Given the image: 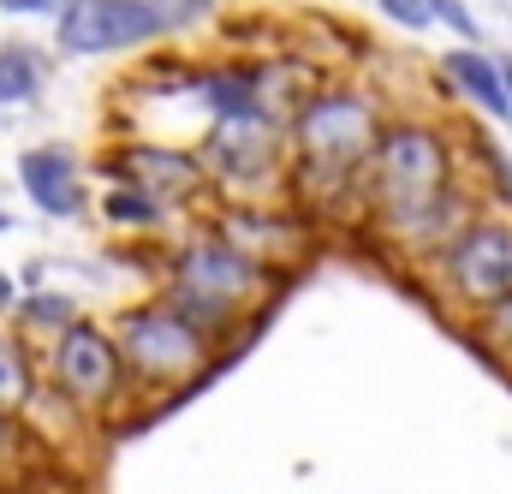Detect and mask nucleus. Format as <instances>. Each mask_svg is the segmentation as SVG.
Segmentation results:
<instances>
[{
    "label": "nucleus",
    "instance_id": "39448f33",
    "mask_svg": "<svg viewBox=\"0 0 512 494\" xmlns=\"http://www.w3.org/2000/svg\"><path fill=\"white\" fill-rule=\"evenodd\" d=\"M197 155L209 167V185H221L233 197H268L286 185V120L268 114L262 102L209 114Z\"/></svg>",
    "mask_w": 512,
    "mask_h": 494
},
{
    "label": "nucleus",
    "instance_id": "9d476101",
    "mask_svg": "<svg viewBox=\"0 0 512 494\" xmlns=\"http://www.w3.org/2000/svg\"><path fill=\"white\" fill-rule=\"evenodd\" d=\"M435 72H441V90L453 102H465L471 114H483V120H495V125H512L507 78H501V60L495 54H483L477 42H459V48H447L435 60Z\"/></svg>",
    "mask_w": 512,
    "mask_h": 494
},
{
    "label": "nucleus",
    "instance_id": "20e7f679",
    "mask_svg": "<svg viewBox=\"0 0 512 494\" xmlns=\"http://www.w3.org/2000/svg\"><path fill=\"white\" fill-rule=\"evenodd\" d=\"M429 292L441 298V310L453 316H477L483 304L512 292V221L507 215H471L465 227H453V239L429 250L423 262Z\"/></svg>",
    "mask_w": 512,
    "mask_h": 494
},
{
    "label": "nucleus",
    "instance_id": "412c9836",
    "mask_svg": "<svg viewBox=\"0 0 512 494\" xmlns=\"http://www.w3.org/2000/svg\"><path fill=\"white\" fill-rule=\"evenodd\" d=\"M501 78H507V102H512V54L501 60Z\"/></svg>",
    "mask_w": 512,
    "mask_h": 494
},
{
    "label": "nucleus",
    "instance_id": "f8f14e48",
    "mask_svg": "<svg viewBox=\"0 0 512 494\" xmlns=\"http://www.w3.org/2000/svg\"><path fill=\"white\" fill-rule=\"evenodd\" d=\"M42 375H36V358H30V340L0 328V423L6 417H24L30 399H36Z\"/></svg>",
    "mask_w": 512,
    "mask_h": 494
},
{
    "label": "nucleus",
    "instance_id": "f257e3e1",
    "mask_svg": "<svg viewBox=\"0 0 512 494\" xmlns=\"http://www.w3.org/2000/svg\"><path fill=\"white\" fill-rule=\"evenodd\" d=\"M382 102L358 84H310V96L286 114V191L298 203L340 209L364 203V161L382 131Z\"/></svg>",
    "mask_w": 512,
    "mask_h": 494
},
{
    "label": "nucleus",
    "instance_id": "f3484780",
    "mask_svg": "<svg viewBox=\"0 0 512 494\" xmlns=\"http://www.w3.org/2000/svg\"><path fill=\"white\" fill-rule=\"evenodd\" d=\"M393 30H435V0H376Z\"/></svg>",
    "mask_w": 512,
    "mask_h": 494
},
{
    "label": "nucleus",
    "instance_id": "6ab92c4d",
    "mask_svg": "<svg viewBox=\"0 0 512 494\" xmlns=\"http://www.w3.org/2000/svg\"><path fill=\"white\" fill-rule=\"evenodd\" d=\"M66 0H0V12L6 18H54Z\"/></svg>",
    "mask_w": 512,
    "mask_h": 494
},
{
    "label": "nucleus",
    "instance_id": "9b49d317",
    "mask_svg": "<svg viewBox=\"0 0 512 494\" xmlns=\"http://www.w3.org/2000/svg\"><path fill=\"white\" fill-rule=\"evenodd\" d=\"M48 72L54 60L36 48V42H0V108H30L42 90H48Z\"/></svg>",
    "mask_w": 512,
    "mask_h": 494
},
{
    "label": "nucleus",
    "instance_id": "7ed1b4c3",
    "mask_svg": "<svg viewBox=\"0 0 512 494\" xmlns=\"http://www.w3.org/2000/svg\"><path fill=\"white\" fill-rule=\"evenodd\" d=\"M114 340L131 370V387H143V393H179L197 375H209V364L221 358V340L197 316H185L167 292L126 304L114 316Z\"/></svg>",
    "mask_w": 512,
    "mask_h": 494
},
{
    "label": "nucleus",
    "instance_id": "423d86ee",
    "mask_svg": "<svg viewBox=\"0 0 512 494\" xmlns=\"http://www.w3.org/2000/svg\"><path fill=\"white\" fill-rule=\"evenodd\" d=\"M42 375H48V387H54L72 411H108V405L131 387V370H126V358H120L114 328H102V322H90V316H72V322L48 340Z\"/></svg>",
    "mask_w": 512,
    "mask_h": 494
},
{
    "label": "nucleus",
    "instance_id": "0eeeda50",
    "mask_svg": "<svg viewBox=\"0 0 512 494\" xmlns=\"http://www.w3.org/2000/svg\"><path fill=\"white\" fill-rule=\"evenodd\" d=\"M161 18L149 0H66L54 12V48L66 60H102V54H131L161 42Z\"/></svg>",
    "mask_w": 512,
    "mask_h": 494
},
{
    "label": "nucleus",
    "instance_id": "f03ea898",
    "mask_svg": "<svg viewBox=\"0 0 512 494\" xmlns=\"http://www.w3.org/2000/svg\"><path fill=\"white\" fill-rule=\"evenodd\" d=\"M161 292L185 316H197L215 340H227L245 316L262 310V298L274 292V268H262L256 256H245V250L233 245V239H221V233H197V239H185V245L167 256Z\"/></svg>",
    "mask_w": 512,
    "mask_h": 494
},
{
    "label": "nucleus",
    "instance_id": "2eb2a0df",
    "mask_svg": "<svg viewBox=\"0 0 512 494\" xmlns=\"http://www.w3.org/2000/svg\"><path fill=\"white\" fill-rule=\"evenodd\" d=\"M465 322H471V340H477L501 370H512V292L495 298V304H483V310L465 316Z\"/></svg>",
    "mask_w": 512,
    "mask_h": 494
},
{
    "label": "nucleus",
    "instance_id": "6e6552de",
    "mask_svg": "<svg viewBox=\"0 0 512 494\" xmlns=\"http://www.w3.org/2000/svg\"><path fill=\"white\" fill-rule=\"evenodd\" d=\"M108 173L126 179V185H143V191L161 197L167 209H173V203H197V197L209 191L203 155H197V149H179V143H126V149H114Z\"/></svg>",
    "mask_w": 512,
    "mask_h": 494
},
{
    "label": "nucleus",
    "instance_id": "4468645a",
    "mask_svg": "<svg viewBox=\"0 0 512 494\" xmlns=\"http://www.w3.org/2000/svg\"><path fill=\"white\" fill-rule=\"evenodd\" d=\"M12 310H18L12 322H18V334H24V340H30V334H48V340H54V334L78 316V304H72L66 292H24Z\"/></svg>",
    "mask_w": 512,
    "mask_h": 494
},
{
    "label": "nucleus",
    "instance_id": "a211bd4d",
    "mask_svg": "<svg viewBox=\"0 0 512 494\" xmlns=\"http://www.w3.org/2000/svg\"><path fill=\"white\" fill-rule=\"evenodd\" d=\"M435 24H447V30H453V36H465V42H477V36H483V30H477V18H471L459 0H435Z\"/></svg>",
    "mask_w": 512,
    "mask_h": 494
},
{
    "label": "nucleus",
    "instance_id": "ddd939ff",
    "mask_svg": "<svg viewBox=\"0 0 512 494\" xmlns=\"http://www.w3.org/2000/svg\"><path fill=\"white\" fill-rule=\"evenodd\" d=\"M102 221H108L114 233H161V221H167V203H161V197H149L143 185L114 179V185L102 191Z\"/></svg>",
    "mask_w": 512,
    "mask_h": 494
},
{
    "label": "nucleus",
    "instance_id": "dca6fc26",
    "mask_svg": "<svg viewBox=\"0 0 512 494\" xmlns=\"http://www.w3.org/2000/svg\"><path fill=\"white\" fill-rule=\"evenodd\" d=\"M149 12L161 18L167 36H185V30H197V24L215 18V0H149Z\"/></svg>",
    "mask_w": 512,
    "mask_h": 494
},
{
    "label": "nucleus",
    "instance_id": "1a4fd4ad",
    "mask_svg": "<svg viewBox=\"0 0 512 494\" xmlns=\"http://www.w3.org/2000/svg\"><path fill=\"white\" fill-rule=\"evenodd\" d=\"M18 185L24 197L48 215V221H78L90 209V185H84V161L66 143H36L18 155Z\"/></svg>",
    "mask_w": 512,
    "mask_h": 494
},
{
    "label": "nucleus",
    "instance_id": "aec40b11",
    "mask_svg": "<svg viewBox=\"0 0 512 494\" xmlns=\"http://www.w3.org/2000/svg\"><path fill=\"white\" fill-rule=\"evenodd\" d=\"M12 304H18V286H12V274H6V268H0V322H6V316H12Z\"/></svg>",
    "mask_w": 512,
    "mask_h": 494
}]
</instances>
